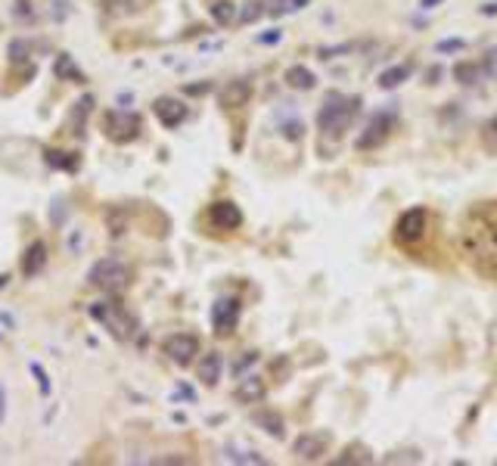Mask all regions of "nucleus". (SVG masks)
Returning <instances> with one entry per match:
<instances>
[{"label":"nucleus","mask_w":497,"mask_h":466,"mask_svg":"<svg viewBox=\"0 0 497 466\" xmlns=\"http://www.w3.org/2000/svg\"><path fill=\"white\" fill-rule=\"evenodd\" d=\"M106 134L115 143L134 140V137L140 134V118H137L134 112H121V109L106 112Z\"/></svg>","instance_id":"nucleus-5"},{"label":"nucleus","mask_w":497,"mask_h":466,"mask_svg":"<svg viewBox=\"0 0 497 466\" xmlns=\"http://www.w3.org/2000/svg\"><path fill=\"white\" fill-rule=\"evenodd\" d=\"M258 41H261V43H273V41H280V31H271V35H261Z\"/></svg>","instance_id":"nucleus-33"},{"label":"nucleus","mask_w":497,"mask_h":466,"mask_svg":"<svg viewBox=\"0 0 497 466\" xmlns=\"http://www.w3.org/2000/svg\"><path fill=\"white\" fill-rule=\"evenodd\" d=\"M463 246L478 271L497 277V202H482L466 215Z\"/></svg>","instance_id":"nucleus-1"},{"label":"nucleus","mask_w":497,"mask_h":466,"mask_svg":"<svg viewBox=\"0 0 497 466\" xmlns=\"http://www.w3.org/2000/svg\"><path fill=\"white\" fill-rule=\"evenodd\" d=\"M463 47V41H445V43H438V50H460Z\"/></svg>","instance_id":"nucleus-32"},{"label":"nucleus","mask_w":497,"mask_h":466,"mask_svg":"<svg viewBox=\"0 0 497 466\" xmlns=\"http://www.w3.org/2000/svg\"><path fill=\"white\" fill-rule=\"evenodd\" d=\"M87 280H90V286H97V289L118 295V292L128 289L130 271H128V264H124V261H118V258H103V261H97V264L90 267Z\"/></svg>","instance_id":"nucleus-3"},{"label":"nucleus","mask_w":497,"mask_h":466,"mask_svg":"<svg viewBox=\"0 0 497 466\" xmlns=\"http://www.w3.org/2000/svg\"><path fill=\"white\" fill-rule=\"evenodd\" d=\"M208 217H211V224H215L217 230H236L242 224V211H240V205L236 202H215L211 205V211H208Z\"/></svg>","instance_id":"nucleus-11"},{"label":"nucleus","mask_w":497,"mask_h":466,"mask_svg":"<svg viewBox=\"0 0 497 466\" xmlns=\"http://www.w3.org/2000/svg\"><path fill=\"white\" fill-rule=\"evenodd\" d=\"M6 283H10V277H6V273H0V289H3Z\"/></svg>","instance_id":"nucleus-37"},{"label":"nucleus","mask_w":497,"mask_h":466,"mask_svg":"<svg viewBox=\"0 0 497 466\" xmlns=\"http://www.w3.org/2000/svg\"><path fill=\"white\" fill-rule=\"evenodd\" d=\"M3 416H6V391L0 385V423H3Z\"/></svg>","instance_id":"nucleus-31"},{"label":"nucleus","mask_w":497,"mask_h":466,"mask_svg":"<svg viewBox=\"0 0 497 466\" xmlns=\"http://www.w3.org/2000/svg\"><path fill=\"white\" fill-rule=\"evenodd\" d=\"M485 56H488V59L482 62V66H485V72H488V75H494V72H497V50H491V53H485Z\"/></svg>","instance_id":"nucleus-30"},{"label":"nucleus","mask_w":497,"mask_h":466,"mask_svg":"<svg viewBox=\"0 0 497 466\" xmlns=\"http://www.w3.org/2000/svg\"><path fill=\"white\" fill-rule=\"evenodd\" d=\"M43 264H47V246H43V242H31V246L25 249L22 273L25 277H37V273L43 271Z\"/></svg>","instance_id":"nucleus-14"},{"label":"nucleus","mask_w":497,"mask_h":466,"mask_svg":"<svg viewBox=\"0 0 497 466\" xmlns=\"http://www.w3.org/2000/svg\"><path fill=\"white\" fill-rule=\"evenodd\" d=\"M391 112H376V115H370V122L364 124V134L358 137V143L354 146L358 149H376L382 146L385 140H389V130H391Z\"/></svg>","instance_id":"nucleus-6"},{"label":"nucleus","mask_w":497,"mask_h":466,"mask_svg":"<svg viewBox=\"0 0 497 466\" xmlns=\"http://www.w3.org/2000/svg\"><path fill=\"white\" fill-rule=\"evenodd\" d=\"M358 106L360 99L358 97H342V93H329L327 103L320 106L317 112V128L323 130L327 137H339L342 130L351 124V118L358 115Z\"/></svg>","instance_id":"nucleus-2"},{"label":"nucleus","mask_w":497,"mask_h":466,"mask_svg":"<svg viewBox=\"0 0 497 466\" xmlns=\"http://www.w3.org/2000/svg\"><path fill=\"white\" fill-rule=\"evenodd\" d=\"M264 398V379H258V376H246L240 385H236V401H242V404H255V401H261Z\"/></svg>","instance_id":"nucleus-16"},{"label":"nucleus","mask_w":497,"mask_h":466,"mask_svg":"<svg viewBox=\"0 0 497 466\" xmlns=\"http://www.w3.org/2000/svg\"><path fill=\"white\" fill-rule=\"evenodd\" d=\"M31 373H35L37 382H41V395H50V379H47V373H43V367L41 364H31Z\"/></svg>","instance_id":"nucleus-28"},{"label":"nucleus","mask_w":497,"mask_h":466,"mask_svg":"<svg viewBox=\"0 0 497 466\" xmlns=\"http://www.w3.org/2000/svg\"><path fill=\"white\" fill-rule=\"evenodd\" d=\"M53 75L59 81H84V72H81L78 66H75V59L68 53H59L53 62Z\"/></svg>","instance_id":"nucleus-18"},{"label":"nucleus","mask_w":497,"mask_h":466,"mask_svg":"<svg viewBox=\"0 0 497 466\" xmlns=\"http://www.w3.org/2000/svg\"><path fill=\"white\" fill-rule=\"evenodd\" d=\"M31 56V43L22 41V37H16V41H10V62H25Z\"/></svg>","instance_id":"nucleus-24"},{"label":"nucleus","mask_w":497,"mask_h":466,"mask_svg":"<svg viewBox=\"0 0 497 466\" xmlns=\"http://www.w3.org/2000/svg\"><path fill=\"white\" fill-rule=\"evenodd\" d=\"M221 370H224V358L221 351H208L202 360H199V379L205 385H215L221 379Z\"/></svg>","instance_id":"nucleus-15"},{"label":"nucleus","mask_w":497,"mask_h":466,"mask_svg":"<svg viewBox=\"0 0 497 466\" xmlns=\"http://www.w3.org/2000/svg\"><path fill=\"white\" fill-rule=\"evenodd\" d=\"M302 6H308V0H273L271 12H273V16H286V12L302 10Z\"/></svg>","instance_id":"nucleus-25"},{"label":"nucleus","mask_w":497,"mask_h":466,"mask_svg":"<svg viewBox=\"0 0 497 466\" xmlns=\"http://www.w3.org/2000/svg\"><path fill=\"white\" fill-rule=\"evenodd\" d=\"M454 78H457L460 84H478V81L485 78V66L482 62H457V66H454Z\"/></svg>","instance_id":"nucleus-19"},{"label":"nucleus","mask_w":497,"mask_h":466,"mask_svg":"<svg viewBox=\"0 0 497 466\" xmlns=\"http://www.w3.org/2000/svg\"><path fill=\"white\" fill-rule=\"evenodd\" d=\"M261 12H264V6H261V3H248L246 10L240 12V22H252V19H258Z\"/></svg>","instance_id":"nucleus-27"},{"label":"nucleus","mask_w":497,"mask_h":466,"mask_svg":"<svg viewBox=\"0 0 497 466\" xmlns=\"http://www.w3.org/2000/svg\"><path fill=\"white\" fill-rule=\"evenodd\" d=\"M482 12H485V16H488V12H491V16H494V12H497V3H488V6H482Z\"/></svg>","instance_id":"nucleus-34"},{"label":"nucleus","mask_w":497,"mask_h":466,"mask_svg":"<svg viewBox=\"0 0 497 466\" xmlns=\"http://www.w3.org/2000/svg\"><path fill=\"white\" fill-rule=\"evenodd\" d=\"M162 348H165V354L174 364L186 367V364H193V358L199 354V339L193 333H174V336H168Z\"/></svg>","instance_id":"nucleus-8"},{"label":"nucleus","mask_w":497,"mask_h":466,"mask_svg":"<svg viewBox=\"0 0 497 466\" xmlns=\"http://www.w3.org/2000/svg\"><path fill=\"white\" fill-rule=\"evenodd\" d=\"M90 106H93V97H84V99H78L75 103V112H72V128L78 130V122L84 124V118H87V112H90ZM72 130V134H75Z\"/></svg>","instance_id":"nucleus-26"},{"label":"nucleus","mask_w":497,"mask_h":466,"mask_svg":"<svg viewBox=\"0 0 497 466\" xmlns=\"http://www.w3.org/2000/svg\"><path fill=\"white\" fill-rule=\"evenodd\" d=\"M286 84L295 87V90H311L317 84V75L304 66H289L286 68Z\"/></svg>","instance_id":"nucleus-17"},{"label":"nucleus","mask_w":497,"mask_h":466,"mask_svg":"<svg viewBox=\"0 0 497 466\" xmlns=\"http://www.w3.org/2000/svg\"><path fill=\"white\" fill-rule=\"evenodd\" d=\"M432 3H441V0H422V6H426V10H432Z\"/></svg>","instance_id":"nucleus-36"},{"label":"nucleus","mask_w":497,"mask_h":466,"mask_svg":"<svg viewBox=\"0 0 497 466\" xmlns=\"http://www.w3.org/2000/svg\"><path fill=\"white\" fill-rule=\"evenodd\" d=\"M47 165H53V168H62V171H75V165H78V159H75L72 153H56V149H50V153H47Z\"/></svg>","instance_id":"nucleus-23"},{"label":"nucleus","mask_w":497,"mask_h":466,"mask_svg":"<svg viewBox=\"0 0 497 466\" xmlns=\"http://www.w3.org/2000/svg\"><path fill=\"white\" fill-rule=\"evenodd\" d=\"M240 323V298H217L211 304V327L217 336H227Z\"/></svg>","instance_id":"nucleus-9"},{"label":"nucleus","mask_w":497,"mask_h":466,"mask_svg":"<svg viewBox=\"0 0 497 466\" xmlns=\"http://www.w3.org/2000/svg\"><path fill=\"white\" fill-rule=\"evenodd\" d=\"M153 112L165 128H177L180 122H186V106L180 103V99H174V97H159L153 103Z\"/></svg>","instance_id":"nucleus-10"},{"label":"nucleus","mask_w":497,"mask_h":466,"mask_svg":"<svg viewBox=\"0 0 497 466\" xmlns=\"http://www.w3.org/2000/svg\"><path fill=\"white\" fill-rule=\"evenodd\" d=\"M221 106L224 109H240V106H246L248 103V97H252V84L248 81H230V84H224L221 87Z\"/></svg>","instance_id":"nucleus-12"},{"label":"nucleus","mask_w":497,"mask_h":466,"mask_svg":"<svg viewBox=\"0 0 497 466\" xmlns=\"http://www.w3.org/2000/svg\"><path fill=\"white\" fill-rule=\"evenodd\" d=\"M407 78H410V66H391L379 75V87H385V90L389 87H401Z\"/></svg>","instance_id":"nucleus-21"},{"label":"nucleus","mask_w":497,"mask_h":466,"mask_svg":"<svg viewBox=\"0 0 497 466\" xmlns=\"http://www.w3.org/2000/svg\"><path fill=\"white\" fill-rule=\"evenodd\" d=\"M488 130H491V137H497V115H494V122L488 124Z\"/></svg>","instance_id":"nucleus-35"},{"label":"nucleus","mask_w":497,"mask_h":466,"mask_svg":"<svg viewBox=\"0 0 497 466\" xmlns=\"http://www.w3.org/2000/svg\"><path fill=\"white\" fill-rule=\"evenodd\" d=\"M211 19H215L217 25H230L236 19V6L230 3V0H215V3H211Z\"/></svg>","instance_id":"nucleus-22"},{"label":"nucleus","mask_w":497,"mask_h":466,"mask_svg":"<svg viewBox=\"0 0 497 466\" xmlns=\"http://www.w3.org/2000/svg\"><path fill=\"white\" fill-rule=\"evenodd\" d=\"M90 317L93 320H99L106 329H109L115 339H128L130 333H134V323H130V317L124 314V308L118 302H97L90 304Z\"/></svg>","instance_id":"nucleus-4"},{"label":"nucleus","mask_w":497,"mask_h":466,"mask_svg":"<svg viewBox=\"0 0 497 466\" xmlns=\"http://www.w3.org/2000/svg\"><path fill=\"white\" fill-rule=\"evenodd\" d=\"M422 233H426V208H410L398 217L395 224V240L401 246H410V242H420Z\"/></svg>","instance_id":"nucleus-7"},{"label":"nucleus","mask_w":497,"mask_h":466,"mask_svg":"<svg viewBox=\"0 0 497 466\" xmlns=\"http://www.w3.org/2000/svg\"><path fill=\"white\" fill-rule=\"evenodd\" d=\"M255 423H258V426H264L267 435L283 438V416H280V414H273V410H258V414H255Z\"/></svg>","instance_id":"nucleus-20"},{"label":"nucleus","mask_w":497,"mask_h":466,"mask_svg":"<svg viewBox=\"0 0 497 466\" xmlns=\"http://www.w3.org/2000/svg\"><path fill=\"white\" fill-rule=\"evenodd\" d=\"M255 360H258V354H255V351H246V358L236 360V364H233V373H242L248 364H255Z\"/></svg>","instance_id":"nucleus-29"},{"label":"nucleus","mask_w":497,"mask_h":466,"mask_svg":"<svg viewBox=\"0 0 497 466\" xmlns=\"http://www.w3.org/2000/svg\"><path fill=\"white\" fill-rule=\"evenodd\" d=\"M323 447H327V435L308 432V435H298L295 445H292V451H295L298 460H317L323 454Z\"/></svg>","instance_id":"nucleus-13"}]
</instances>
